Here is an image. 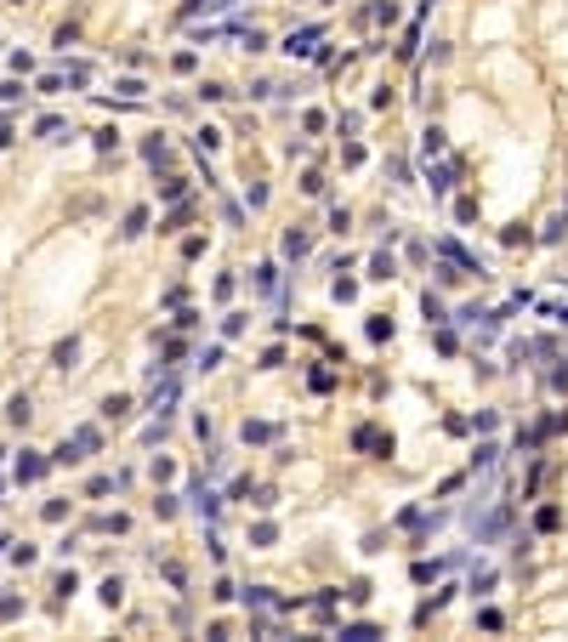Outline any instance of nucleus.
<instances>
[{
    "label": "nucleus",
    "instance_id": "1",
    "mask_svg": "<svg viewBox=\"0 0 568 642\" xmlns=\"http://www.w3.org/2000/svg\"><path fill=\"white\" fill-rule=\"evenodd\" d=\"M358 449H381V455H392V438H381L375 426H358V438H353Z\"/></svg>",
    "mask_w": 568,
    "mask_h": 642
},
{
    "label": "nucleus",
    "instance_id": "2",
    "mask_svg": "<svg viewBox=\"0 0 568 642\" xmlns=\"http://www.w3.org/2000/svg\"><path fill=\"white\" fill-rule=\"evenodd\" d=\"M313 40H319V29H301V34H290V40H284V52L296 57V52H307V46H313Z\"/></svg>",
    "mask_w": 568,
    "mask_h": 642
},
{
    "label": "nucleus",
    "instance_id": "3",
    "mask_svg": "<svg viewBox=\"0 0 568 642\" xmlns=\"http://www.w3.org/2000/svg\"><path fill=\"white\" fill-rule=\"evenodd\" d=\"M40 472H46V460H34V455H29V460H17V478H23V483H29V478H40Z\"/></svg>",
    "mask_w": 568,
    "mask_h": 642
},
{
    "label": "nucleus",
    "instance_id": "4",
    "mask_svg": "<svg viewBox=\"0 0 568 642\" xmlns=\"http://www.w3.org/2000/svg\"><path fill=\"white\" fill-rule=\"evenodd\" d=\"M307 250V233H284V256H301Z\"/></svg>",
    "mask_w": 568,
    "mask_h": 642
},
{
    "label": "nucleus",
    "instance_id": "5",
    "mask_svg": "<svg viewBox=\"0 0 568 642\" xmlns=\"http://www.w3.org/2000/svg\"><path fill=\"white\" fill-rule=\"evenodd\" d=\"M370 279H392V256H375V262H370Z\"/></svg>",
    "mask_w": 568,
    "mask_h": 642
},
{
    "label": "nucleus",
    "instance_id": "6",
    "mask_svg": "<svg viewBox=\"0 0 568 642\" xmlns=\"http://www.w3.org/2000/svg\"><path fill=\"white\" fill-rule=\"evenodd\" d=\"M74 353H80V341H63V347H57V370H68V364H74Z\"/></svg>",
    "mask_w": 568,
    "mask_h": 642
},
{
    "label": "nucleus",
    "instance_id": "7",
    "mask_svg": "<svg viewBox=\"0 0 568 642\" xmlns=\"http://www.w3.org/2000/svg\"><path fill=\"white\" fill-rule=\"evenodd\" d=\"M125 409H131V398H108V404H103V415H108V421H119Z\"/></svg>",
    "mask_w": 568,
    "mask_h": 642
},
{
    "label": "nucleus",
    "instance_id": "8",
    "mask_svg": "<svg viewBox=\"0 0 568 642\" xmlns=\"http://www.w3.org/2000/svg\"><path fill=\"white\" fill-rule=\"evenodd\" d=\"M0 546H6V540H0Z\"/></svg>",
    "mask_w": 568,
    "mask_h": 642
}]
</instances>
